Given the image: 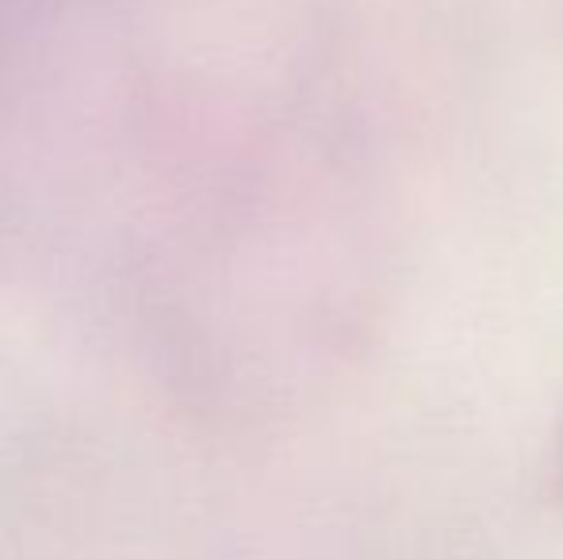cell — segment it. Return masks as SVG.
Returning a JSON list of instances; mask_svg holds the SVG:
<instances>
[{
	"label": "cell",
	"mask_w": 563,
	"mask_h": 559,
	"mask_svg": "<svg viewBox=\"0 0 563 559\" xmlns=\"http://www.w3.org/2000/svg\"><path fill=\"white\" fill-rule=\"evenodd\" d=\"M556 483L563 487V433H560V456H556Z\"/></svg>",
	"instance_id": "6da1fadb"
}]
</instances>
